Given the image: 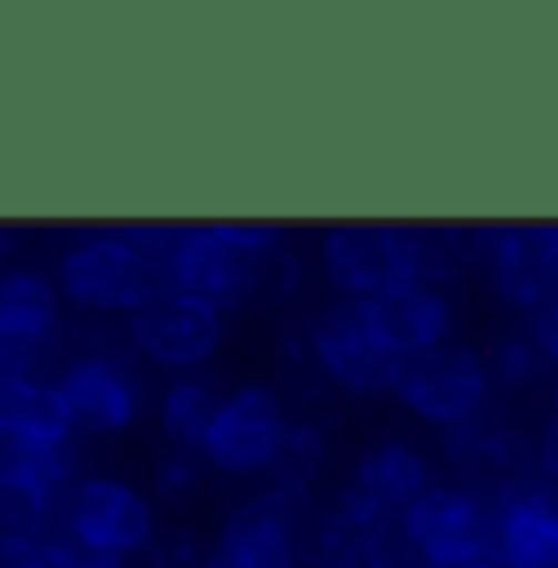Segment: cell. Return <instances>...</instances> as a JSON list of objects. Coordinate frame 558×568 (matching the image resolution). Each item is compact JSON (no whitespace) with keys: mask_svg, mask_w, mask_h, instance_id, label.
<instances>
[{"mask_svg":"<svg viewBox=\"0 0 558 568\" xmlns=\"http://www.w3.org/2000/svg\"><path fill=\"white\" fill-rule=\"evenodd\" d=\"M430 243L396 223H336L322 237V272L336 302H376L396 287L425 282Z\"/></svg>","mask_w":558,"mask_h":568,"instance_id":"obj_1","label":"cell"},{"mask_svg":"<svg viewBox=\"0 0 558 568\" xmlns=\"http://www.w3.org/2000/svg\"><path fill=\"white\" fill-rule=\"evenodd\" d=\"M390 396L415 420L455 430V425H469L485 410H495V371H489L485 352H475L465 342H445L435 352L406 356Z\"/></svg>","mask_w":558,"mask_h":568,"instance_id":"obj_3","label":"cell"},{"mask_svg":"<svg viewBox=\"0 0 558 568\" xmlns=\"http://www.w3.org/2000/svg\"><path fill=\"white\" fill-rule=\"evenodd\" d=\"M54 287H60L64 302H74L84 312L134 316L169 287V277L124 233H90L64 247L60 267H54Z\"/></svg>","mask_w":558,"mask_h":568,"instance_id":"obj_2","label":"cell"},{"mask_svg":"<svg viewBox=\"0 0 558 568\" xmlns=\"http://www.w3.org/2000/svg\"><path fill=\"white\" fill-rule=\"evenodd\" d=\"M74 420L60 386L35 376L0 381V440L10 445H70Z\"/></svg>","mask_w":558,"mask_h":568,"instance_id":"obj_17","label":"cell"},{"mask_svg":"<svg viewBox=\"0 0 558 568\" xmlns=\"http://www.w3.org/2000/svg\"><path fill=\"white\" fill-rule=\"evenodd\" d=\"M287 425L292 420H287V406H282V390L247 381V386L223 396V406H217L213 425L203 435V460L207 469L233 479L272 475L282 440H287Z\"/></svg>","mask_w":558,"mask_h":568,"instance_id":"obj_5","label":"cell"},{"mask_svg":"<svg viewBox=\"0 0 558 568\" xmlns=\"http://www.w3.org/2000/svg\"><path fill=\"white\" fill-rule=\"evenodd\" d=\"M60 322V287L40 272H0V356L16 376H30L35 352Z\"/></svg>","mask_w":558,"mask_h":568,"instance_id":"obj_15","label":"cell"},{"mask_svg":"<svg viewBox=\"0 0 558 568\" xmlns=\"http://www.w3.org/2000/svg\"><path fill=\"white\" fill-rule=\"evenodd\" d=\"M475 257H479L489 287H495V297L505 302V307L539 316L554 302V277L539 257L534 227H519V223L485 227V233H475Z\"/></svg>","mask_w":558,"mask_h":568,"instance_id":"obj_14","label":"cell"},{"mask_svg":"<svg viewBox=\"0 0 558 568\" xmlns=\"http://www.w3.org/2000/svg\"><path fill=\"white\" fill-rule=\"evenodd\" d=\"M207 460L199 450H183V445H163L159 460H153V495L163 505H189L193 495L203 489Z\"/></svg>","mask_w":558,"mask_h":568,"instance_id":"obj_23","label":"cell"},{"mask_svg":"<svg viewBox=\"0 0 558 568\" xmlns=\"http://www.w3.org/2000/svg\"><path fill=\"white\" fill-rule=\"evenodd\" d=\"M70 568H124V559H109V554H94V549L70 544Z\"/></svg>","mask_w":558,"mask_h":568,"instance_id":"obj_32","label":"cell"},{"mask_svg":"<svg viewBox=\"0 0 558 568\" xmlns=\"http://www.w3.org/2000/svg\"><path fill=\"white\" fill-rule=\"evenodd\" d=\"M495 554L505 568H558V485L534 469L489 495Z\"/></svg>","mask_w":558,"mask_h":568,"instance_id":"obj_11","label":"cell"},{"mask_svg":"<svg viewBox=\"0 0 558 568\" xmlns=\"http://www.w3.org/2000/svg\"><path fill=\"white\" fill-rule=\"evenodd\" d=\"M217 406H223V390H217L213 376H203V371L169 381V390L159 396V430H163V440L203 455V435H207V425H213Z\"/></svg>","mask_w":558,"mask_h":568,"instance_id":"obj_19","label":"cell"},{"mask_svg":"<svg viewBox=\"0 0 558 568\" xmlns=\"http://www.w3.org/2000/svg\"><path fill=\"white\" fill-rule=\"evenodd\" d=\"M302 282V257L292 253L287 243L277 247L267 262H262V282H257V302H287Z\"/></svg>","mask_w":558,"mask_h":568,"instance_id":"obj_26","label":"cell"},{"mask_svg":"<svg viewBox=\"0 0 558 568\" xmlns=\"http://www.w3.org/2000/svg\"><path fill=\"white\" fill-rule=\"evenodd\" d=\"M0 568H70V539L40 534V539L10 544V549H0Z\"/></svg>","mask_w":558,"mask_h":568,"instance_id":"obj_25","label":"cell"},{"mask_svg":"<svg viewBox=\"0 0 558 568\" xmlns=\"http://www.w3.org/2000/svg\"><path fill=\"white\" fill-rule=\"evenodd\" d=\"M54 386L70 406L74 430L84 435H119L144 410V386L119 356H80V362L64 366Z\"/></svg>","mask_w":558,"mask_h":568,"instance_id":"obj_12","label":"cell"},{"mask_svg":"<svg viewBox=\"0 0 558 568\" xmlns=\"http://www.w3.org/2000/svg\"><path fill=\"white\" fill-rule=\"evenodd\" d=\"M144 554H149V568H199V559H207V554H199L189 529H173V534L159 529Z\"/></svg>","mask_w":558,"mask_h":568,"instance_id":"obj_27","label":"cell"},{"mask_svg":"<svg viewBox=\"0 0 558 568\" xmlns=\"http://www.w3.org/2000/svg\"><path fill=\"white\" fill-rule=\"evenodd\" d=\"M400 544L420 564H450L465 554H479L495 544V515H489V495L469 485H445L435 479L420 499L400 515Z\"/></svg>","mask_w":558,"mask_h":568,"instance_id":"obj_10","label":"cell"},{"mask_svg":"<svg viewBox=\"0 0 558 568\" xmlns=\"http://www.w3.org/2000/svg\"><path fill=\"white\" fill-rule=\"evenodd\" d=\"M0 475L16 479L26 495H35L45 509L70 499L74 489V460L70 445H10L0 440Z\"/></svg>","mask_w":558,"mask_h":568,"instance_id":"obj_20","label":"cell"},{"mask_svg":"<svg viewBox=\"0 0 558 568\" xmlns=\"http://www.w3.org/2000/svg\"><path fill=\"white\" fill-rule=\"evenodd\" d=\"M6 376H16V371H10V366H6V356H0V381H6Z\"/></svg>","mask_w":558,"mask_h":568,"instance_id":"obj_34","label":"cell"},{"mask_svg":"<svg viewBox=\"0 0 558 568\" xmlns=\"http://www.w3.org/2000/svg\"><path fill=\"white\" fill-rule=\"evenodd\" d=\"M267 257L243 253V247L227 237L223 223H193V227H179V237H173L163 277H169L173 292H189V297L207 302V307L233 312V307L257 302L262 262Z\"/></svg>","mask_w":558,"mask_h":568,"instance_id":"obj_7","label":"cell"},{"mask_svg":"<svg viewBox=\"0 0 558 568\" xmlns=\"http://www.w3.org/2000/svg\"><path fill=\"white\" fill-rule=\"evenodd\" d=\"M534 465H539V475L549 479V485H558V406L549 420H544L539 440H534Z\"/></svg>","mask_w":558,"mask_h":568,"instance_id":"obj_28","label":"cell"},{"mask_svg":"<svg viewBox=\"0 0 558 568\" xmlns=\"http://www.w3.org/2000/svg\"><path fill=\"white\" fill-rule=\"evenodd\" d=\"M129 346L153 366L193 376L223 346V312L189 297V292L163 287L149 307H139L129 316Z\"/></svg>","mask_w":558,"mask_h":568,"instance_id":"obj_9","label":"cell"},{"mask_svg":"<svg viewBox=\"0 0 558 568\" xmlns=\"http://www.w3.org/2000/svg\"><path fill=\"white\" fill-rule=\"evenodd\" d=\"M534 336H539V346H544V356L554 362V381H558V292H554V302L544 307L539 316H534Z\"/></svg>","mask_w":558,"mask_h":568,"instance_id":"obj_29","label":"cell"},{"mask_svg":"<svg viewBox=\"0 0 558 568\" xmlns=\"http://www.w3.org/2000/svg\"><path fill=\"white\" fill-rule=\"evenodd\" d=\"M306 515H312V489L267 485L223 519L203 568H302Z\"/></svg>","mask_w":558,"mask_h":568,"instance_id":"obj_4","label":"cell"},{"mask_svg":"<svg viewBox=\"0 0 558 568\" xmlns=\"http://www.w3.org/2000/svg\"><path fill=\"white\" fill-rule=\"evenodd\" d=\"M420 568H505V559L495 554V544L479 554H465V559H450V564H420Z\"/></svg>","mask_w":558,"mask_h":568,"instance_id":"obj_31","label":"cell"},{"mask_svg":"<svg viewBox=\"0 0 558 568\" xmlns=\"http://www.w3.org/2000/svg\"><path fill=\"white\" fill-rule=\"evenodd\" d=\"M361 312H366L371 332H376L400 362L455 342V302H450V292L430 287V282H410V287H396L376 302H361Z\"/></svg>","mask_w":558,"mask_h":568,"instance_id":"obj_13","label":"cell"},{"mask_svg":"<svg viewBox=\"0 0 558 568\" xmlns=\"http://www.w3.org/2000/svg\"><path fill=\"white\" fill-rule=\"evenodd\" d=\"M153 534H159L153 505L129 479L90 475L64 499V539L80 544V549L109 554V559H129V554L149 549Z\"/></svg>","mask_w":558,"mask_h":568,"instance_id":"obj_8","label":"cell"},{"mask_svg":"<svg viewBox=\"0 0 558 568\" xmlns=\"http://www.w3.org/2000/svg\"><path fill=\"white\" fill-rule=\"evenodd\" d=\"M445 460L465 479H489L495 489L539 469L534 465V450H524V435L509 430L499 410H485L479 420L445 430Z\"/></svg>","mask_w":558,"mask_h":568,"instance_id":"obj_16","label":"cell"},{"mask_svg":"<svg viewBox=\"0 0 558 568\" xmlns=\"http://www.w3.org/2000/svg\"><path fill=\"white\" fill-rule=\"evenodd\" d=\"M10 253H16V233H10V227H0V262H6Z\"/></svg>","mask_w":558,"mask_h":568,"instance_id":"obj_33","label":"cell"},{"mask_svg":"<svg viewBox=\"0 0 558 568\" xmlns=\"http://www.w3.org/2000/svg\"><path fill=\"white\" fill-rule=\"evenodd\" d=\"M322 465H326V430L316 420H292L287 440H282V455H277V469H272V485L312 489Z\"/></svg>","mask_w":558,"mask_h":568,"instance_id":"obj_22","label":"cell"},{"mask_svg":"<svg viewBox=\"0 0 558 568\" xmlns=\"http://www.w3.org/2000/svg\"><path fill=\"white\" fill-rule=\"evenodd\" d=\"M302 336L312 346L322 376L336 390H352V396H386V390H396L400 356L371 332L361 302H326L302 326Z\"/></svg>","mask_w":558,"mask_h":568,"instance_id":"obj_6","label":"cell"},{"mask_svg":"<svg viewBox=\"0 0 558 568\" xmlns=\"http://www.w3.org/2000/svg\"><path fill=\"white\" fill-rule=\"evenodd\" d=\"M489 371H495V386L509 390H534L554 376V362L544 356L539 336L519 332V336H499L495 352H489Z\"/></svg>","mask_w":558,"mask_h":568,"instance_id":"obj_21","label":"cell"},{"mask_svg":"<svg viewBox=\"0 0 558 568\" xmlns=\"http://www.w3.org/2000/svg\"><path fill=\"white\" fill-rule=\"evenodd\" d=\"M534 237H539V257H544V267H549L554 292H558V223H539Z\"/></svg>","mask_w":558,"mask_h":568,"instance_id":"obj_30","label":"cell"},{"mask_svg":"<svg viewBox=\"0 0 558 568\" xmlns=\"http://www.w3.org/2000/svg\"><path fill=\"white\" fill-rule=\"evenodd\" d=\"M352 485L400 519L435 479H430L425 450H415V445L400 440V435H386V440H376L371 450H361V460L352 469Z\"/></svg>","mask_w":558,"mask_h":568,"instance_id":"obj_18","label":"cell"},{"mask_svg":"<svg viewBox=\"0 0 558 568\" xmlns=\"http://www.w3.org/2000/svg\"><path fill=\"white\" fill-rule=\"evenodd\" d=\"M45 515L50 509L40 505L35 495H26L16 479L0 475V549L26 544V539H40V534H45Z\"/></svg>","mask_w":558,"mask_h":568,"instance_id":"obj_24","label":"cell"}]
</instances>
